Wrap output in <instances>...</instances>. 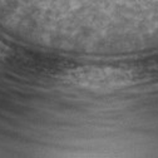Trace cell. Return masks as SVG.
Segmentation results:
<instances>
[{
  "label": "cell",
  "mask_w": 158,
  "mask_h": 158,
  "mask_svg": "<svg viewBox=\"0 0 158 158\" xmlns=\"http://www.w3.org/2000/svg\"><path fill=\"white\" fill-rule=\"evenodd\" d=\"M0 56H2V45H0Z\"/></svg>",
  "instance_id": "1"
}]
</instances>
